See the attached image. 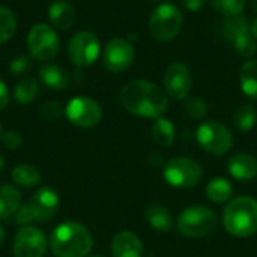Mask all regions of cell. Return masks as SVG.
Wrapping results in <instances>:
<instances>
[{
    "mask_svg": "<svg viewBox=\"0 0 257 257\" xmlns=\"http://www.w3.org/2000/svg\"><path fill=\"white\" fill-rule=\"evenodd\" d=\"M120 101L126 111L145 119H158L169 107L166 92L146 80H134L125 84L120 90Z\"/></svg>",
    "mask_w": 257,
    "mask_h": 257,
    "instance_id": "1",
    "label": "cell"
},
{
    "mask_svg": "<svg viewBox=\"0 0 257 257\" xmlns=\"http://www.w3.org/2000/svg\"><path fill=\"white\" fill-rule=\"evenodd\" d=\"M134 59V48L131 42H128L123 38L111 39L102 53V62L104 66L110 72H123Z\"/></svg>",
    "mask_w": 257,
    "mask_h": 257,
    "instance_id": "12",
    "label": "cell"
},
{
    "mask_svg": "<svg viewBox=\"0 0 257 257\" xmlns=\"http://www.w3.org/2000/svg\"><path fill=\"white\" fill-rule=\"evenodd\" d=\"M87 257H104V256H99V254H93V256H87Z\"/></svg>",
    "mask_w": 257,
    "mask_h": 257,
    "instance_id": "42",
    "label": "cell"
},
{
    "mask_svg": "<svg viewBox=\"0 0 257 257\" xmlns=\"http://www.w3.org/2000/svg\"><path fill=\"white\" fill-rule=\"evenodd\" d=\"M17 30V20L15 15L8 9L0 6V44L9 41Z\"/></svg>",
    "mask_w": 257,
    "mask_h": 257,
    "instance_id": "28",
    "label": "cell"
},
{
    "mask_svg": "<svg viewBox=\"0 0 257 257\" xmlns=\"http://www.w3.org/2000/svg\"><path fill=\"white\" fill-rule=\"evenodd\" d=\"M21 205L20 191L8 184L0 185V220H9L17 214Z\"/></svg>",
    "mask_w": 257,
    "mask_h": 257,
    "instance_id": "19",
    "label": "cell"
},
{
    "mask_svg": "<svg viewBox=\"0 0 257 257\" xmlns=\"http://www.w3.org/2000/svg\"><path fill=\"white\" fill-rule=\"evenodd\" d=\"M62 107L56 101H48L41 107V114L47 120H57L62 116Z\"/></svg>",
    "mask_w": 257,
    "mask_h": 257,
    "instance_id": "32",
    "label": "cell"
},
{
    "mask_svg": "<svg viewBox=\"0 0 257 257\" xmlns=\"http://www.w3.org/2000/svg\"><path fill=\"white\" fill-rule=\"evenodd\" d=\"M33 221H35V220H33V217H32V214H30L27 205L24 203L23 206H20V209H18L17 214H15V223H17L18 226L24 227V226H29V224L33 223Z\"/></svg>",
    "mask_w": 257,
    "mask_h": 257,
    "instance_id": "35",
    "label": "cell"
},
{
    "mask_svg": "<svg viewBox=\"0 0 257 257\" xmlns=\"http://www.w3.org/2000/svg\"><path fill=\"white\" fill-rule=\"evenodd\" d=\"M184 21L182 11L172 3H163L157 6L149 17V32L161 42L172 41L181 30Z\"/></svg>",
    "mask_w": 257,
    "mask_h": 257,
    "instance_id": "5",
    "label": "cell"
},
{
    "mask_svg": "<svg viewBox=\"0 0 257 257\" xmlns=\"http://www.w3.org/2000/svg\"><path fill=\"white\" fill-rule=\"evenodd\" d=\"M145 218L149 226H152L158 232H170L173 227V215L163 205H149L145 211Z\"/></svg>",
    "mask_w": 257,
    "mask_h": 257,
    "instance_id": "18",
    "label": "cell"
},
{
    "mask_svg": "<svg viewBox=\"0 0 257 257\" xmlns=\"http://www.w3.org/2000/svg\"><path fill=\"white\" fill-rule=\"evenodd\" d=\"M218 226L217 214L202 205L185 208L178 218V230L187 238H203Z\"/></svg>",
    "mask_w": 257,
    "mask_h": 257,
    "instance_id": "4",
    "label": "cell"
},
{
    "mask_svg": "<svg viewBox=\"0 0 257 257\" xmlns=\"http://www.w3.org/2000/svg\"><path fill=\"white\" fill-rule=\"evenodd\" d=\"M9 102V90L6 84L0 80V110H3Z\"/></svg>",
    "mask_w": 257,
    "mask_h": 257,
    "instance_id": "37",
    "label": "cell"
},
{
    "mask_svg": "<svg viewBox=\"0 0 257 257\" xmlns=\"http://www.w3.org/2000/svg\"><path fill=\"white\" fill-rule=\"evenodd\" d=\"M209 2L218 14H223L226 17H233L242 12L247 0H209Z\"/></svg>",
    "mask_w": 257,
    "mask_h": 257,
    "instance_id": "29",
    "label": "cell"
},
{
    "mask_svg": "<svg viewBox=\"0 0 257 257\" xmlns=\"http://www.w3.org/2000/svg\"><path fill=\"white\" fill-rule=\"evenodd\" d=\"M253 9L257 12V0H253Z\"/></svg>",
    "mask_w": 257,
    "mask_h": 257,
    "instance_id": "41",
    "label": "cell"
},
{
    "mask_svg": "<svg viewBox=\"0 0 257 257\" xmlns=\"http://www.w3.org/2000/svg\"><path fill=\"white\" fill-rule=\"evenodd\" d=\"M47 251L45 235L32 226L21 227L14 239V257H44Z\"/></svg>",
    "mask_w": 257,
    "mask_h": 257,
    "instance_id": "11",
    "label": "cell"
},
{
    "mask_svg": "<svg viewBox=\"0 0 257 257\" xmlns=\"http://www.w3.org/2000/svg\"><path fill=\"white\" fill-rule=\"evenodd\" d=\"M220 32L223 35V38L229 39V41H235L236 38L247 35L251 32V26L248 23V18L244 15H233V17H227L220 27Z\"/></svg>",
    "mask_w": 257,
    "mask_h": 257,
    "instance_id": "21",
    "label": "cell"
},
{
    "mask_svg": "<svg viewBox=\"0 0 257 257\" xmlns=\"http://www.w3.org/2000/svg\"><path fill=\"white\" fill-rule=\"evenodd\" d=\"M197 143L212 155H224L233 146V136L230 130L217 120L203 122L196 131Z\"/></svg>",
    "mask_w": 257,
    "mask_h": 257,
    "instance_id": "7",
    "label": "cell"
},
{
    "mask_svg": "<svg viewBox=\"0 0 257 257\" xmlns=\"http://www.w3.org/2000/svg\"><path fill=\"white\" fill-rule=\"evenodd\" d=\"M152 139L158 146L169 148L175 142V126L169 119L158 117L152 125Z\"/></svg>",
    "mask_w": 257,
    "mask_h": 257,
    "instance_id": "24",
    "label": "cell"
},
{
    "mask_svg": "<svg viewBox=\"0 0 257 257\" xmlns=\"http://www.w3.org/2000/svg\"><path fill=\"white\" fill-rule=\"evenodd\" d=\"M2 142H3V145L8 148V149H18L20 146H21V143H23V137H21V134L20 133H17V131H8V133H5L3 136H2Z\"/></svg>",
    "mask_w": 257,
    "mask_h": 257,
    "instance_id": "34",
    "label": "cell"
},
{
    "mask_svg": "<svg viewBox=\"0 0 257 257\" xmlns=\"http://www.w3.org/2000/svg\"><path fill=\"white\" fill-rule=\"evenodd\" d=\"M101 47L95 33L81 30L75 33L68 44V56L75 66L84 68L96 62Z\"/></svg>",
    "mask_w": 257,
    "mask_h": 257,
    "instance_id": "9",
    "label": "cell"
},
{
    "mask_svg": "<svg viewBox=\"0 0 257 257\" xmlns=\"http://www.w3.org/2000/svg\"><path fill=\"white\" fill-rule=\"evenodd\" d=\"M27 48H29L30 57L39 62H45V60L53 59L59 53L60 41L53 27H50L48 24L39 23V24H35L27 35Z\"/></svg>",
    "mask_w": 257,
    "mask_h": 257,
    "instance_id": "8",
    "label": "cell"
},
{
    "mask_svg": "<svg viewBox=\"0 0 257 257\" xmlns=\"http://www.w3.org/2000/svg\"><path fill=\"white\" fill-rule=\"evenodd\" d=\"M151 2H163V0H151Z\"/></svg>",
    "mask_w": 257,
    "mask_h": 257,
    "instance_id": "43",
    "label": "cell"
},
{
    "mask_svg": "<svg viewBox=\"0 0 257 257\" xmlns=\"http://www.w3.org/2000/svg\"><path fill=\"white\" fill-rule=\"evenodd\" d=\"M65 116L72 125L78 128H93L99 123L102 117V110L95 99L75 96L68 102L65 108Z\"/></svg>",
    "mask_w": 257,
    "mask_h": 257,
    "instance_id": "10",
    "label": "cell"
},
{
    "mask_svg": "<svg viewBox=\"0 0 257 257\" xmlns=\"http://www.w3.org/2000/svg\"><path fill=\"white\" fill-rule=\"evenodd\" d=\"M0 137H2V125H0Z\"/></svg>",
    "mask_w": 257,
    "mask_h": 257,
    "instance_id": "44",
    "label": "cell"
},
{
    "mask_svg": "<svg viewBox=\"0 0 257 257\" xmlns=\"http://www.w3.org/2000/svg\"><path fill=\"white\" fill-rule=\"evenodd\" d=\"M39 80L53 90H63L68 87V75L63 68L57 65H44L38 71Z\"/></svg>",
    "mask_w": 257,
    "mask_h": 257,
    "instance_id": "20",
    "label": "cell"
},
{
    "mask_svg": "<svg viewBox=\"0 0 257 257\" xmlns=\"http://www.w3.org/2000/svg\"><path fill=\"white\" fill-rule=\"evenodd\" d=\"M251 33H253L254 39H257V18L253 21V24H251Z\"/></svg>",
    "mask_w": 257,
    "mask_h": 257,
    "instance_id": "38",
    "label": "cell"
},
{
    "mask_svg": "<svg viewBox=\"0 0 257 257\" xmlns=\"http://www.w3.org/2000/svg\"><path fill=\"white\" fill-rule=\"evenodd\" d=\"M203 178L202 166L188 157H178L164 166V179L175 188H193Z\"/></svg>",
    "mask_w": 257,
    "mask_h": 257,
    "instance_id": "6",
    "label": "cell"
},
{
    "mask_svg": "<svg viewBox=\"0 0 257 257\" xmlns=\"http://www.w3.org/2000/svg\"><path fill=\"white\" fill-rule=\"evenodd\" d=\"M223 224L232 236H253L257 233V200L250 196L232 199L223 212Z\"/></svg>",
    "mask_w": 257,
    "mask_h": 257,
    "instance_id": "3",
    "label": "cell"
},
{
    "mask_svg": "<svg viewBox=\"0 0 257 257\" xmlns=\"http://www.w3.org/2000/svg\"><path fill=\"white\" fill-rule=\"evenodd\" d=\"M233 47H235V50L238 51V54H239V56L247 57V59L253 57L257 50L254 36H253V35H250V33H247V35H242V36L236 38V39L233 41Z\"/></svg>",
    "mask_w": 257,
    "mask_h": 257,
    "instance_id": "31",
    "label": "cell"
},
{
    "mask_svg": "<svg viewBox=\"0 0 257 257\" xmlns=\"http://www.w3.org/2000/svg\"><path fill=\"white\" fill-rule=\"evenodd\" d=\"M75 8L66 0H56L48 8V18L60 30L69 29L75 23Z\"/></svg>",
    "mask_w": 257,
    "mask_h": 257,
    "instance_id": "17",
    "label": "cell"
},
{
    "mask_svg": "<svg viewBox=\"0 0 257 257\" xmlns=\"http://www.w3.org/2000/svg\"><path fill=\"white\" fill-rule=\"evenodd\" d=\"M205 3H206V0H181V5L190 12L200 11L205 6Z\"/></svg>",
    "mask_w": 257,
    "mask_h": 257,
    "instance_id": "36",
    "label": "cell"
},
{
    "mask_svg": "<svg viewBox=\"0 0 257 257\" xmlns=\"http://www.w3.org/2000/svg\"><path fill=\"white\" fill-rule=\"evenodd\" d=\"M59 194L50 187H41L26 203L33 220L36 223H45L51 220L59 209Z\"/></svg>",
    "mask_w": 257,
    "mask_h": 257,
    "instance_id": "13",
    "label": "cell"
},
{
    "mask_svg": "<svg viewBox=\"0 0 257 257\" xmlns=\"http://www.w3.org/2000/svg\"><path fill=\"white\" fill-rule=\"evenodd\" d=\"M206 196L217 205L230 202L233 196V185L226 178H215L206 185Z\"/></svg>",
    "mask_w": 257,
    "mask_h": 257,
    "instance_id": "22",
    "label": "cell"
},
{
    "mask_svg": "<svg viewBox=\"0 0 257 257\" xmlns=\"http://www.w3.org/2000/svg\"><path fill=\"white\" fill-rule=\"evenodd\" d=\"M3 166H5V161H3V157L0 155V172L3 170Z\"/></svg>",
    "mask_w": 257,
    "mask_h": 257,
    "instance_id": "40",
    "label": "cell"
},
{
    "mask_svg": "<svg viewBox=\"0 0 257 257\" xmlns=\"http://www.w3.org/2000/svg\"><path fill=\"white\" fill-rule=\"evenodd\" d=\"M30 57L29 56H17L11 60L9 63V71L15 75L18 74H23V72H27L30 69Z\"/></svg>",
    "mask_w": 257,
    "mask_h": 257,
    "instance_id": "33",
    "label": "cell"
},
{
    "mask_svg": "<svg viewBox=\"0 0 257 257\" xmlns=\"http://www.w3.org/2000/svg\"><path fill=\"white\" fill-rule=\"evenodd\" d=\"M143 245L137 235L130 230H122L111 241L113 257H142Z\"/></svg>",
    "mask_w": 257,
    "mask_h": 257,
    "instance_id": "15",
    "label": "cell"
},
{
    "mask_svg": "<svg viewBox=\"0 0 257 257\" xmlns=\"http://www.w3.org/2000/svg\"><path fill=\"white\" fill-rule=\"evenodd\" d=\"M11 176H12V181L17 185L24 187V188L35 187V185H38L41 182V175H39L38 169L30 166V164H18V166H15Z\"/></svg>",
    "mask_w": 257,
    "mask_h": 257,
    "instance_id": "25",
    "label": "cell"
},
{
    "mask_svg": "<svg viewBox=\"0 0 257 257\" xmlns=\"http://www.w3.org/2000/svg\"><path fill=\"white\" fill-rule=\"evenodd\" d=\"M193 78L190 69L182 63H172L167 66L164 72V87L167 95H170L176 101H182L188 98L191 90Z\"/></svg>",
    "mask_w": 257,
    "mask_h": 257,
    "instance_id": "14",
    "label": "cell"
},
{
    "mask_svg": "<svg viewBox=\"0 0 257 257\" xmlns=\"http://www.w3.org/2000/svg\"><path fill=\"white\" fill-rule=\"evenodd\" d=\"M39 93V84L33 78H23L14 89V99L18 104H30Z\"/></svg>",
    "mask_w": 257,
    "mask_h": 257,
    "instance_id": "26",
    "label": "cell"
},
{
    "mask_svg": "<svg viewBox=\"0 0 257 257\" xmlns=\"http://www.w3.org/2000/svg\"><path fill=\"white\" fill-rule=\"evenodd\" d=\"M229 173L238 181H251L257 178V158L250 154H236L229 160Z\"/></svg>",
    "mask_w": 257,
    "mask_h": 257,
    "instance_id": "16",
    "label": "cell"
},
{
    "mask_svg": "<svg viewBox=\"0 0 257 257\" xmlns=\"http://www.w3.org/2000/svg\"><path fill=\"white\" fill-rule=\"evenodd\" d=\"M92 247V233L75 221L62 223L50 238V248L56 257H87Z\"/></svg>",
    "mask_w": 257,
    "mask_h": 257,
    "instance_id": "2",
    "label": "cell"
},
{
    "mask_svg": "<svg viewBox=\"0 0 257 257\" xmlns=\"http://www.w3.org/2000/svg\"><path fill=\"white\" fill-rule=\"evenodd\" d=\"M3 242H5V230H3V227L0 226V247L3 245Z\"/></svg>",
    "mask_w": 257,
    "mask_h": 257,
    "instance_id": "39",
    "label": "cell"
},
{
    "mask_svg": "<svg viewBox=\"0 0 257 257\" xmlns=\"http://www.w3.org/2000/svg\"><path fill=\"white\" fill-rule=\"evenodd\" d=\"M241 89L248 96L257 99V60H248L241 68Z\"/></svg>",
    "mask_w": 257,
    "mask_h": 257,
    "instance_id": "23",
    "label": "cell"
},
{
    "mask_svg": "<svg viewBox=\"0 0 257 257\" xmlns=\"http://www.w3.org/2000/svg\"><path fill=\"white\" fill-rule=\"evenodd\" d=\"M184 110L185 113L191 117V119H203L208 114V105L202 98H185V104H184Z\"/></svg>",
    "mask_w": 257,
    "mask_h": 257,
    "instance_id": "30",
    "label": "cell"
},
{
    "mask_svg": "<svg viewBox=\"0 0 257 257\" xmlns=\"http://www.w3.org/2000/svg\"><path fill=\"white\" fill-rule=\"evenodd\" d=\"M257 122V111L251 104L241 105L233 113V123L239 131H250Z\"/></svg>",
    "mask_w": 257,
    "mask_h": 257,
    "instance_id": "27",
    "label": "cell"
}]
</instances>
